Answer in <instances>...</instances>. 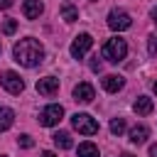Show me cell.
<instances>
[{
  "label": "cell",
  "mask_w": 157,
  "mask_h": 157,
  "mask_svg": "<svg viewBox=\"0 0 157 157\" xmlns=\"http://www.w3.org/2000/svg\"><path fill=\"white\" fill-rule=\"evenodd\" d=\"M12 56H15L17 64L32 69V66L42 64V59H44V47L39 44V39H34V37H25V39H20V42L12 47Z\"/></svg>",
  "instance_id": "1"
},
{
  "label": "cell",
  "mask_w": 157,
  "mask_h": 157,
  "mask_svg": "<svg viewBox=\"0 0 157 157\" xmlns=\"http://www.w3.org/2000/svg\"><path fill=\"white\" fill-rule=\"evenodd\" d=\"M125 54H128V42H125L123 37H110V39L103 44V59H108V61H113V64L123 61Z\"/></svg>",
  "instance_id": "2"
},
{
  "label": "cell",
  "mask_w": 157,
  "mask_h": 157,
  "mask_svg": "<svg viewBox=\"0 0 157 157\" xmlns=\"http://www.w3.org/2000/svg\"><path fill=\"white\" fill-rule=\"evenodd\" d=\"M71 125H74V130H78L81 135H96V132H98V123H96V118H91L88 113H74V115H71Z\"/></svg>",
  "instance_id": "3"
},
{
  "label": "cell",
  "mask_w": 157,
  "mask_h": 157,
  "mask_svg": "<svg viewBox=\"0 0 157 157\" xmlns=\"http://www.w3.org/2000/svg\"><path fill=\"white\" fill-rule=\"evenodd\" d=\"M132 25V20H130V15L125 12V10H120V7H113L110 12H108V27L110 29H115V32H123V29H128Z\"/></svg>",
  "instance_id": "4"
},
{
  "label": "cell",
  "mask_w": 157,
  "mask_h": 157,
  "mask_svg": "<svg viewBox=\"0 0 157 157\" xmlns=\"http://www.w3.org/2000/svg\"><path fill=\"white\" fill-rule=\"evenodd\" d=\"M91 47H93V37H91L88 32H81V34L74 37V42H71V56H74V59H83Z\"/></svg>",
  "instance_id": "5"
},
{
  "label": "cell",
  "mask_w": 157,
  "mask_h": 157,
  "mask_svg": "<svg viewBox=\"0 0 157 157\" xmlns=\"http://www.w3.org/2000/svg\"><path fill=\"white\" fill-rule=\"evenodd\" d=\"M61 118H64V108H61L59 103H52V105H47V108L39 113V125L52 128V125H56Z\"/></svg>",
  "instance_id": "6"
},
{
  "label": "cell",
  "mask_w": 157,
  "mask_h": 157,
  "mask_svg": "<svg viewBox=\"0 0 157 157\" xmlns=\"http://www.w3.org/2000/svg\"><path fill=\"white\" fill-rule=\"evenodd\" d=\"M0 83H2V88H5L7 93H12V96H17V93L25 91V81H22L20 74H15V71H5V74L0 76Z\"/></svg>",
  "instance_id": "7"
},
{
  "label": "cell",
  "mask_w": 157,
  "mask_h": 157,
  "mask_svg": "<svg viewBox=\"0 0 157 157\" xmlns=\"http://www.w3.org/2000/svg\"><path fill=\"white\" fill-rule=\"evenodd\" d=\"M37 91L42 93V96H54L56 91H59V78H54V76H44V78H39L37 81Z\"/></svg>",
  "instance_id": "8"
},
{
  "label": "cell",
  "mask_w": 157,
  "mask_h": 157,
  "mask_svg": "<svg viewBox=\"0 0 157 157\" xmlns=\"http://www.w3.org/2000/svg\"><path fill=\"white\" fill-rule=\"evenodd\" d=\"M93 96H96V91H93L91 83H78V86L74 88V98H76L78 103H91Z\"/></svg>",
  "instance_id": "9"
},
{
  "label": "cell",
  "mask_w": 157,
  "mask_h": 157,
  "mask_svg": "<svg viewBox=\"0 0 157 157\" xmlns=\"http://www.w3.org/2000/svg\"><path fill=\"white\" fill-rule=\"evenodd\" d=\"M42 10H44V5L39 0H25V5H22V12L27 20H37L42 15Z\"/></svg>",
  "instance_id": "10"
},
{
  "label": "cell",
  "mask_w": 157,
  "mask_h": 157,
  "mask_svg": "<svg viewBox=\"0 0 157 157\" xmlns=\"http://www.w3.org/2000/svg\"><path fill=\"white\" fill-rule=\"evenodd\" d=\"M123 86H125V78H123V76L110 74V76H105V78H103V88H105L108 93H118Z\"/></svg>",
  "instance_id": "11"
},
{
  "label": "cell",
  "mask_w": 157,
  "mask_h": 157,
  "mask_svg": "<svg viewBox=\"0 0 157 157\" xmlns=\"http://www.w3.org/2000/svg\"><path fill=\"white\" fill-rule=\"evenodd\" d=\"M152 98H147V96H137V101L132 103V110L137 113V115H150L152 113Z\"/></svg>",
  "instance_id": "12"
},
{
  "label": "cell",
  "mask_w": 157,
  "mask_h": 157,
  "mask_svg": "<svg viewBox=\"0 0 157 157\" xmlns=\"http://www.w3.org/2000/svg\"><path fill=\"white\" fill-rule=\"evenodd\" d=\"M147 137H150V130H147L145 125H135V128L130 130V142H132V145H142Z\"/></svg>",
  "instance_id": "13"
},
{
  "label": "cell",
  "mask_w": 157,
  "mask_h": 157,
  "mask_svg": "<svg viewBox=\"0 0 157 157\" xmlns=\"http://www.w3.org/2000/svg\"><path fill=\"white\" fill-rule=\"evenodd\" d=\"M52 140H54V145L59 147V150H69V147H74V140H71V135L69 132H54L52 135Z\"/></svg>",
  "instance_id": "14"
},
{
  "label": "cell",
  "mask_w": 157,
  "mask_h": 157,
  "mask_svg": "<svg viewBox=\"0 0 157 157\" xmlns=\"http://www.w3.org/2000/svg\"><path fill=\"white\" fill-rule=\"evenodd\" d=\"M12 123H15V113H12L10 108H0V132L10 130Z\"/></svg>",
  "instance_id": "15"
},
{
  "label": "cell",
  "mask_w": 157,
  "mask_h": 157,
  "mask_svg": "<svg viewBox=\"0 0 157 157\" xmlns=\"http://www.w3.org/2000/svg\"><path fill=\"white\" fill-rule=\"evenodd\" d=\"M78 157H101V155H98V147L93 142H81L78 145Z\"/></svg>",
  "instance_id": "16"
},
{
  "label": "cell",
  "mask_w": 157,
  "mask_h": 157,
  "mask_svg": "<svg viewBox=\"0 0 157 157\" xmlns=\"http://www.w3.org/2000/svg\"><path fill=\"white\" fill-rule=\"evenodd\" d=\"M61 17H64L66 22H76V20H78V10H76L74 5H69V2H64V5H61Z\"/></svg>",
  "instance_id": "17"
},
{
  "label": "cell",
  "mask_w": 157,
  "mask_h": 157,
  "mask_svg": "<svg viewBox=\"0 0 157 157\" xmlns=\"http://www.w3.org/2000/svg\"><path fill=\"white\" fill-rule=\"evenodd\" d=\"M110 132L113 135H123L125 132V120L123 118H113L110 120Z\"/></svg>",
  "instance_id": "18"
},
{
  "label": "cell",
  "mask_w": 157,
  "mask_h": 157,
  "mask_svg": "<svg viewBox=\"0 0 157 157\" xmlns=\"http://www.w3.org/2000/svg\"><path fill=\"white\" fill-rule=\"evenodd\" d=\"M15 29H17V20H5L2 32H5V34H15Z\"/></svg>",
  "instance_id": "19"
},
{
  "label": "cell",
  "mask_w": 157,
  "mask_h": 157,
  "mask_svg": "<svg viewBox=\"0 0 157 157\" xmlns=\"http://www.w3.org/2000/svg\"><path fill=\"white\" fill-rule=\"evenodd\" d=\"M147 52H150L152 56L157 54V34H150V37H147Z\"/></svg>",
  "instance_id": "20"
},
{
  "label": "cell",
  "mask_w": 157,
  "mask_h": 157,
  "mask_svg": "<svg viewBox=\"0 0 157 157\" xmlns=\"http://www.w3.org/2000/svg\"><path fill=\"white\" fill-rule=\"evenodd\" d=\"M17 145H20V147H32L34 140H32L29 135H20V137H17Z\"/></svg>",
  "instance_id": "21"
},
{
  "label": "cell",
  "mask_w": 157,
  "mask_h": 157,
  "mask_svg": "<svg viewBox=\"0 0 157 157\" xmlns=\"http://www.w3.org/2000/svg\"><path fill=\"white\" fill-rule=\"evenodd\" d=\"M12 5V0H0V10H7Z\"/></svg>",
  "instance_id": "22"
},
{
  "label": "cell",
  "mask_w": 157,
  "mask_h": 157,
  "mask_svg": "<svg viewBox=\"0 0 157 157\" xmlns=\"http://www.w3.org/2000/svg\"><path fill=\"white\" fill-rule=\"evenodd\" d=\"M150 17H152V22H155V25H157V5H155V7H152V12H150Z\"/></svg>",
  "instance_id": "23"
},
{
  "label": "cell",
  "mask_w": 157,
  "mask_h": 157,
  "mask_svg": "<svg viewBox=\"0 0 157 157\" xmlns=\"http://www.w3.org/2000/svg\"><path fill=\"white\" fill-rule=\"evenodd\" d=\"M150 155H152V157H157V145H152V147H150Z\"/></svg>",
  "instance_id": "24"
},
{
  "label": "cell",
  "mask_w": 157,
  "mask_h": 157,
  "mask_svg": "<svg viewBox=\"0 0 157 157\" xmlns=\"http://www.w3.org/2000/svg\"><path fill=\"white\" fill-rule=\"evenodd\" d=\"M42 157H56L54 152H42Z\"/></svg>",
  "instance_id": "25"
},
{
  "label": "cell",
  "mask_w": 157,
  "mask_h": 157,
  "mask_svg": "<svg viewBox=\"0 0 157 157\" xmlns=\"http://www.w3.org/2000/svg\"><path fill=\"white\" fill-rule=\"evenodd\" d=\"M152 88H155V93H157V81H155V86H152Z\"/></svg>",
  "instance_id": "26"
},
{
  "label": "cell",
  "mask_w": 157,
  "mask_h": 157,
  "mask_svg": "<svg viewBox=\"0 0 157 157\" xmlns=\"http://www.w3.org/2000/svg\"><path fill=\"white\" fill-rule=\"evenodd\" d=\"M120 157H132V155H120Z\"/></svg>",
  "instance_id": "27"
},
{
  "label": "cell",
  "mask_w": 157,
  "mask_h": 157,
  "mask_svg": "<svg viewBox=\"0 0 157 157\" xmlns=\"http://www.w3.org/2000/svg\"><path fill=\"white\" fill-rule=\"evenodd\" d=\"M0 157H5V155H0Z\"/></svg>",
  "instance_id": "28"
}]
</instances>
